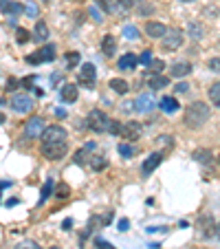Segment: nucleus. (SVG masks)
<instances>
[{
  "label": "nucleus",
  "mask_w": 220,
  "mask_h": 249,
  "mask_svg": "<svg viewBox=\"0 0 220 249\" xmlns=\"http://www.w3.org/2000/svg\"><path fill=\"white\" fill-rule=\"evenodd\" d=\"M165 69V62L163 60H152L148 64V75H161V71Z\"/></svg>",
  "instance_id": "c85d7f7f"
},
{
  "label": "nucleus",
  "mask_w": 220,
  "mask_h": 249,
  "mask_svg": "<svg viewBox=\"0 0 220 249\" xmlns=\"http://www.w3.org/2000/svg\"><path fill=\"white\" fill-rule=\"evenodd\" d=\"M9 7H11V0H0V9L5 11V14L9 11Z\"/></svg>",
  "instance_id": "de8ad7c7"
},
{
  "label": "nucleus",
  "mask_w": 220,
  "mask_h": 249,
  "mask_svg": "<svg viewBox=\"0 0 220 249\" xmlns=\"http://www.w3.org/2000/svg\"><path fill=\"white\" fill-rule=\"evenodd\" d=\"M95 249H117V247H113V245L103 238H95Z\"/></svg>",
  "instance_id": "79ce46f5"
},
{
  "label": "nucleus",
  "mask_w": 220,
  "mask_h": 249,
  "mask_svg": "<svg viewBox=\"0 0 220 249\" xmlns=\"http://www.w3.org/2000/svg\"><path fill=\"white\" fill-rule=\"evenodd\" d=\"M207 66H209L211 73H220V55L218 57H211V60L207 62Z\"/></svg>",
  "instance_id": "ea45409f"
},
{
  "label": "nucleus",
  "mask_w": 220,
  "mask_h": 249,
  "mask_svg": "<svg viewBox=\"0 0 220 249\" xmlns=\"http://www.w3.org/2000/svg\"><path fill=\"white\" fill-rule=\"evenodd\" d=\"M121 110L123 113H130V110H135V102H126V104H121Z\"/></svg>",
  "instance_id": "49530a36"
},
{
  "label": "nucleus",
  "mask_w": 220,
  "mask_h": 249,
  "mask_svg": "<svg viewBox=\"0 0 220 249\" xmlns=\"http://www.w3.org/2000/svg\"><path fill=\"white\" fill-rule=\"evenodd\" d=\"M110 89L117 95H126L128 90H130V84H128L126 80H121V77H115V80H110Z\"/></svg>",
  "instance_id": "393cba45"
},
{
  "label": "nucleus",
  "mask_w": 220,
  "mask_h": 249,
  "mask_svg": "<svg viewBox=\"0 0 220 249\" xmlns=\"http://www.w3.org/2000/svg\"><path fill=\"white\" fill-rule=\"evenodd\" d=\"M9 106L16 110V113L24 115V113H31V110L35 108V102H33V97H29L27 93H16L14 97H11Z\"/></svg>",
  "instance_id": "39448f33"
},
{
  "label": "nucleus",
  "mask_w": 220,
  "mask_h": 249,
  "mask_svg": "<svg viewBox=\"0 0 220 249\" xmlns=\"http://www.w3.org/2000/svg\"><path fill=\"white\" fill-rule=\"evenodd\" d=\"M136 64H139V57H136L135 53H123L117 60L119 71H123V73H132V71L136 69Z\"/></svg>",
  "instance_id": "dca6fc26"
},
{
  "label": "nucleus",
  "mask_w": 220,
  "mask_h": 249,
  "mask_svg": "<svg viewBox=\"0 0 220 249\" xmlns=\"http://www.w3.org/2000/svg\"><path fill=\"white\" fill-rule=\"evenodd\" d=\"M152 60H154V55H152V49H145V51H141V55H139V64L148 66Z\"/></svg>",
  "instance_id": "f704fd0d"
},
{
  "label": "nucleus",
  "mask_w": 220,
  "mask_h": 249,
  "mask_svg": "<svg viewBox=\"0 0 220 249\" xmlns=\"http://www.w3.org/2000/svg\"><path fill=\"white\" fill-rule=\"evenodd\" d=\"M148 86H150L152 90H163V89H168V86H169V77H165V75H150Z\"/></svg>",
  "instance_id": "5701e85b"
},
{
  "label": "nucleus",
  "mask_w": 220,
  "mask_h": 249,
  "mask_svg": "<svg viewBox=\"0 0 220 249\" xmlns=\"http://www.w3.org/2000/svg\"><path fill=\"white\" fill-rule=\"evenodd\" d=\"M141 0H115V9H119L121 14H128L130 9H135V7H139Z\"/></svg>",
  "instance_id": "bb28decb"
},
{
  "label": "nucleus",
  "mask_w": 220,
  "mask_h": 249,
  "mask_svg": "<svg viewBox=\"0 0 220 249\" xmlns=\"http://www.w3.org/2000/svg\"><path fill=\"white\" fill-rule=\"evenodd\" d=\"M77 64H80V53H77V51H68V53H66V66H68V69H75Z\"/></svg>",
  "instance_id": "7c9ffc66"
},
{
  "label": "nucleus",
  "mask_w": 220,
  "mask_h": 249,
  "mask_svg": "<svg viewBox=\"0 0 220 249\" xmlns=\"http://www.w3.org/2000/svg\"><path fill=\"white\" fill-rule=\"evenodd\" d=\"M123 36H126L128 40H139L141 38V36H139V29L132 27V24H126V27H123Z\"/></svg>",
  "instance_id": "473e14b6"
},
{
  "label": "nucleus",
  "mask_w": 220,
  "mask_h": 249,
  "mask_svg": "<svg viewBox=\"0 0 220 249\" xmlns=\"http://www.w3.org/2000/svg\"><path fill=\"white\" fill-rule=\"evenodd\" d=\"M53 60H55V47H53V44H44L42 49H38L33 55L27 57V62L33 64V66L42 64V62H53Z\"/></svg>",
  "instance_id": "9d476101"
},
{
  "label": "nucleus",
  "mask_w": 220,
  "mask_h": 249,
  "mask_svg": "<svg viewBox=\"0 0 220 249\" xmlns=\"http://www.w3.org/2000/svg\"><path fill=\"white\" fill-rule=\"evenodd\" d=\"M77 95H80V89H77L75 84H64L60 89V97H62V102H66V104L77 102Z\"/></svg>",
  "instance_id": "6ab92c4d"
},
{
  "label": "nucleus",
  "mask_w": 220,
  "mask_h": 249,
  "mask_svg": "<svg viewBox=\"0 0 220 249\" xmlns=\"http://www.w3.org/2000/svg\"><path fill=\"white\" fill-rule=\"evenodd\" d=\"M209 102L220 108V82H216V84L209 86Z\"/></svg>",
  "instance_id": "cd10ccee"
},
{
  "label": "nucleus",
  "mask_w": 220,
  "mask_h": 249,
  "mask_svg": "<svg viewBox=\"0 0 220 249\" xmlns=\"http://www.w3.org/2000/svg\"><path fill=\"white\" fill-rule=\"evenodd\" d=\"M51 194H53V181L49 179V181H47V185L42 188V196H40V203H44L49 196H51Z\"/></svg>",
  "instance_id": "c9c22d12"
},
{
  "label": "nucleus",
  "mask_w": 220,
  "mask_h": 249,
  "mask_svg": "<svg viewBox=\"0 0 220 249\" xmlns=\"http://www.w3.org/2000/svg\"><path fill=\"white\" fill-rule=\"evenodd\" d=\"M141 135H143V126H141L139 122L130 119V122L121 124V130H119V137H121L123 141H136V139H141Z\"/></svg>",
  "instance_id": "0eeeda50"
},
{
  "label": "nucleus",
  "mask_w": 220,
  "mask_h": 249,
  "mask_svg": "<svg viewBox=\"0 0 220 249\" xmlns=\"http://www.w3.org/2000/svg\"><path fill=\"white\" fill-rule=\"evenodd\" d=\"M159 106H161V110H163V113H168V115H174L178 108H181V104H178L176 97H163L159 102Z\"/></svg>",
  "instance_id": "412c9836"
},
{
  "label": "nucleus",
  "mask_w": 220,
  "mask_h": 249,
  "mask_svg": "<svg viewBox=\"0 0 220 249\" xmlns=\"http://www.w3.org/2000/svg\"><path fill=\"white\" fill-rule=\"evenodd\" d=\"M192 73V64L189 62H174L169 66V77H187Z\"/></svg>",
  "instance_id": "a211bd4d"
},
{
  "label": "nucleus",
  "mask_w": 220,
  "mask_h": 249,
  "mask_svg": "<svg viewBox=\"0 0 220 249\" xmlns=\"http://www.w3.org/2000/svg\"><path fill=\"white\" fill-rule=\"evenodd\" d=\"M0 106H5V99H0Z\"/></svg>",
  "instance_id": "864d4df0"
},
{
  "label": "nucleus",
  "mask_w": 220,
  "mask_h": 249,
  "mask_svg": "<svg viewBox=\"0 0 220 249\" xmlns=\"http://www.w3.org/2000/svg\"><path fill=\"white\" fill-rule=\"evenodd\" d=\"M16 86H18V82H16V80H9V82H7V90H16Z\"/></svg>",
  "instance_id": "09e8293b"
},
{
  "label": "nucleus",
  "mask_w": 220,
  "mask_h": 249,
  "mask_svg": "<svg viewBox=\"0 0 220 249\" xmlns=\"http://www.w3.org/2000/svg\"><path fill=\"white\" fill-rule=\"evenodd\" d=\"M110 124H113V119L108 117L102 108H93L88 113V117H86V126H88V130L97 132V135H103V132L110 130Z\"/></svg>",
  "instance_id": "f03ea898"
},
{
  "label": "nucleus",
  "mask_w": 220,
  "mask_h": 249,
  "mask_svg": "<svg viewBox=\"0 0 220 249\" xmlns=\"http://www.w3.org/2000/svg\"><path fill=\"white\" fill-rule=\"evenodd\" d=\"M24 11H27V14L31 16V18H35V16H38V7L33 5V2H27V7H24Z\"/></svg>",
  "instance_id": "37998d69"
},
{
  "label": "nucleus",
  "mask_w": 220,
  "mask_h": 249,
  "mask_svg": "<svg viewBox=\"0 0 220 249\" xmlns=\"http://www.w3.org/2000/svg\"><path fill=\"white\" fill-rule=\"evenodd\" d=\"M68 194H70L68 185H57V190H55V196L57 198H68Z\"/></svg>",
  "instance_id": "a19ab883"
},
{
  "label": "nucleus",
  "mask_w": 220,
  "mask_h": 249,
  "mask_svg": "<svg viewBox=\"0 0 220 249\" xmlns=\"http://www.w3.org/2000/svg\"><path fill=\"white\" fill-rule=\"evenodd\" d=\"M0 124H5V115L0 113Z\"/></svg>",
  "instance_id": "603ef678"
},
{
  "label": "nucleus",
  "mask_w": 220,
  "mask_h": 249,
  "mask_svg": "<svg viewBox=\"0 0 220 249\" xmlns=\"http://www.w3.org/2000/svg\"><path fill=\"white\" fill-rule=\"evenodd\" d=\"M218 163H220V157H218Z\"/></svg>",
  "instance_id": "bf43d9fd"
},
{
  "label": "nucleus",
  "mask_w": 220,
  "mask_h": 249,
  "mask_svg": "<svg viewBox=\"0 0 220 249\" xmlns=\"http://www.w3.org/2000/svg\"><path fill=\"white\" fill-rule=\"evenodd\" d=\"M68 152V141H60V143H42V155L49 161H60Z\"/></svg>",
  "instance_id": "20e7f679"
},
{
  "label": "nucleus",
  "mask_w": 220,
  "mask_h": 249,
  "mask_svg": "<svg viewBox=\"0 0 220 249\" xmlns=\"http://www.w3.org/2000/svg\"><path fill=\"white\" fill-rule=\"evenodd\" d=\"M154 108H156V102L152 99V95H150V93H141L139 97L135 99V110H136V113H141V115H150Z\"/></svg>",
  "instance_id": "f8f14e48"
},
{
  "label": "nucleus",
  "mask_w": 220,
  "mask_h": 249,
  "mask_svg": "<svg viewBox=\"0 0 220 249\" xmlns=\"http://www.w3.org/2000/svg\"><path fill=\"white\" fill-rule=\"evenodd\" d=\"M128 227H130V221H128V218H121V221H119V231H126Z\"/></svg>",
  "instance_id": "a18cd8bd"
},
{
  "label": "nucleus",
  "mask_w": 220,
  "mask_h": 249,
  "mask_svg": "<svg viewBox=\"0 0 220 249\" xmlns=\"http://www.w3.org/2000/svg\"><path fill=\"white\" fill-rule=\"evenodd\" d=\"M44 117H38V115H33L27 124H24V137L27 139H40L44 132Z\"/></svg>",
  "instance_id": "6e6552de"
},
{
  "label": "nucleus",
  "mask_w": 220,
  "mask_h": 249,
  "mask_svg": "<svg viewBox=\"0 0 220 249\" xmlns=\"http://www.w3.org/2000/svg\"><path fill=\"white\" fill-rule=\"evenodd\" d=\"M9 185H11V181H0V190H2V188H9Z\"/></svg>",
  "instance_id": "8fccbe9b"
},
{
  "label": "nucleus",
  "mask_w": 220,
  "mask_h": 249,
  "mask_svg": "<svg viewBox=\"0 0 220 249\" xmlns=\"http://www.w3.org/2000/svg\"><path fill=\"white\" fill-rule=\"evenodd\" d=\"M51 249H62V247H51Z\"/></svg>",
  "instance_id": "13d9d810"
},
{
  "label": "nucleus",
  "mask_w": 220,
  "mask_h": 249,
  "mask_svg": "<svg viewBox=\"0 0 220 249\" xmlns=\"http://www.w3.org/2000/svg\"><path fill=\"white\" fill-rule=\"evenodd\" d=\"M16 40H18V44H24V42H29V40H31V33H29L27 29L18 27V29H16Z\"/></svg>",
  "instance_id": "2f4dec72"
},
{
  "label": "nucleus",
  "mask_w": 220,
  "mask_h": 249,
  "mask_svg": "<svg viewBox=\"0 0 220 249\" xmlns=\"http://www.w3.org/2000/svg\"><path fill=\"white\" fill-rule=\"evenodd\" d=\"M88 14H90V18H93L97 24H99V22H103V16H106L102 9H97V5H93V7H90V9H88Z\"/></svg>",
  "instance_id": "72a5a7b5"
},
{
  "label": "nucleus",
  "mask_w": 220,
  "mask_h": 249,
  "mask_svg": "<svg viewBox=\"0 0 220 249\" xmlns=\"http://www.w3.org/2000/svg\"><path fill=\"white\" fill-rule=\"evenodd\" d=\"M156 143H159V146H168V148H172V146H174V137H172V135H161L159 139H156Z\"/></svg>",
  "instance_id": "e433bc0d"
},
{
  "label": "nucleus",
  "mask_w": 220,
  "mask_h": 249,
  "mask_svg": "<svg viewBox=\"0 0 220 249\" xmlns=\"http://www.w3.org/2000/svg\"><path fill=\"white\" fill-rule=\"evenodd\" d=\"M143 29H145V33H148L152 40H161L165 33H168V27H165L163 22H156V20H148Z\"/></svg>",
  "instance_id": "2eb2a0df"
},
{
  "label": "nucleus",
  "mask_w": 220,
  "mask_h": 249,
  "mask_svg": "<svg viewBox=\"0 0 220 249\" xmlns=\"http://www.w3.org/2000/svg\"><path fill=\"white\" fill-rule=\"evenodd\" d=\"M196 225H198V231H201L203 238H211V236H216V231H218V225H216V221L209 216V214L198 218Z\"/></svg>",
  "instance_id": "ddd939ff"
},
{
  "label": "nucleus",
  "mask_w": 220,
  "mask_h": 249,
  "mask_svg": "<svg viewBox=\"0 0 220 249\" xmlns=\"http://www.w3.org/2000/svg\"><path fill=\"white\" fill-rule=\"evenodd\" d=\"M40 139H42V143H60V141L68 139V132L62 126H47Z\"/></svg>",
  "instance_id": "1a4fd4ad"
},
{
  "label": "nucleus",
  "mask_w": 220,
  "mask_h": 249,
  "mask_svg": "<svg viewBox=\"0 0 220 249\" xmlns=\"http://www.w3.org/2000/svg\"><path fill=\"white\" fill-rule=\"evenodd\" d=\"M187 36L192 40H201L203 36H205V29H203L201 22H196V20H192V22L187 24Z\"/></svg>",
  "instance_id": "b1692460"
},
{
  "label": "nucleus",
  "mask_w": 220,
  "mask_h": 249,
  "mask_svg": "<svg viewBox=\"0 0 220 249\" xmlns=\"http://www.w3.org/2000/svg\"><path fill=\"white\" fill-rule=\"evenodd\" d=\"M70 225H73V221H70V218H66V221H64V230H68Z\"/></svg>",
  "instance_id": "3c124183"
},
{
  "label": "nucleus",
  "mask_w": 220,
  "mask_h": 249,
  "mask_svg": "<svg viewBox=\"0 0 220 249\" xmlns=\"http://www.w3.org/2000/svg\"><path fill=\"white\" fill-rule=\"evenodd\" d=\"M183 40H185V33L181 29H168V33L161 38V47L165 51H176L183 47Z\"/></svg>",
  "instance_id": "7ed1b4c3"
},
{
  "label": "nucleus",
  "mask_w": 220,
  "mask_h": 249,
  "mask_svg": "<svg viewBox=\"0 0 220 249\" xmlns=\"http://www.w3.org/2000/svg\"><path fill=\"white\" fill-rule=\"evenodd\" d=\"M95 80H97V69H95V64H90V62L82 64L80 73H77V84L84 86V89H93Z\"/></svg>",
  "instance_id": "423d86ee"
},
{
  "label": "nucleus",
  "mask_w": 220,
  "mask_h": 249,
  "mask_svg": "<svg viewBox=\"0 0 220 249\" xmlns=\"http://www.w3.org/2000/svg\"><path fill=\"white\" fill-rule=\"evenodd\" d=\"M209 117H211L209 104H205V102H192L187 108H185L183 124H185V128H189V130H198V128H203L207 122H209Z\"/></svg>",
  "instance_id": "f257e3e1"
},
{
  "label": "nucleus",
  "mask_w": 220,
  "mask_h": 249,
  "mask_svg": "<svg viewBox=\"0 0 220 249\" xmlns=\"http://www.w3.org/2000/svg\"><path fill=\"white\" fill-rule=\"evenodd\" d=\"M194 159L198 161V163H203V165H209L211 163V159H214V155H211L207 148H198V150H194Z\"/></svg>",
  "instance_id": "a878e982"
},
{
  "label": "nucleus",
  "mask_w": 220,
  "mask_h": 249,
  "mask_svg": "<svg viewBox=\"0 0 220 249\" xmlns=\"http://www.w3.org/2000/svg\"><path fill=\"white\" fill-rule=\"evenodd\" d=\"M181 2H194V0H181Z\"/></svg>",
  "instance_id": "5fc2aeb1"
},
{
  "label": "nucleus",
  "mask_w": 220,
  "mask_h": 249,
  "mask_svg": "<svg viewBox=\"0 0 220 249\" xmlns=\"http://www.w3.org/2000/svg\"><path fill=\"white\" fill-rule=\"evenodd\" d=\"M97 5L102 7L103 14H113L115 11V5H110V0H97Z\"/></svg>",
  "instance_id": "58836bf2"
},
{
  "label": "nucleus",
  "mask_w": 220,
  "mask_h": 249,
  "mask_svg": "<svg viewBox=\"0 0 220 249\" xmlns=\"http://www.w3.org/2000/svg\"><path fill=\"white\" fill-rule=\"evenodd\" d=\"M90 168H93L95 172H102V170L108 168V161L103 159V157H97V155H95L93 159H90Z\"/></svg>",
  "instance_id": "c756f323"
},
{
  "label": "nucleus",
  "mask_w": 220,
  "mask_h": 249,
  "mask_svg": "<svg viewBox=\"0 0 220 249\" xmlns=\"http://www.w3.org/2000/svg\"><path fill=\"white\" fill-rule=\"evenodd\" d=\"M161 163H163V152H152V155L143 161V165H141V174H143V177H150Z\"/></svg>",
  "instance_id": "4468645a"
},
{
  "label": "nucleus",
  "mask_w": 220,
  "mask_h": 249,
  "mask_svg": "<svg viewBox=\"0 0 220 249\" xmlns=\"http://www.w3.org/2000/svg\"><path fill=\"white\" fill-rule=\"evenodd\" d=\"M216 234H218V238H220V225H218V231H216Z\"/></svg>",
  "instance_id": "6e6d98bb"
},
{
  "label": "nucleus",
  "mask_w": 220,
  "mask_h": 249,
  "mask_svg": "<svg viewBox=\"0 0 220 249\" xmlns=\"http://www.w3.org/2000/svg\"><path fill=\"white\" fill-rule=\"evenodd\" d=\"M117 150H119V155H121L123 159H132V157L139 152V148H136L132 141H121V143L117 146Z\"/></svg>",
  "instance_id": "4be33fe9"
},
{
  "label": "nucleus",
  "mask_w": 220,
  "mask_h": 249,
  "mask_svg": "<svg viewBox=\"0 0 220 249\" xmlns=\"http://www.w3.org/2000/svg\"><path fill=\"white\" fill-rule=\"evenodd\" d=\"M102 53L106 57H115V53H117V40H115L113 33H106L102 38Z\"/></svg>",
  "instance_id": "f3484780"
},
{
  "label": "nucleus",
  "mask_w": 220,
  "mask_h": 249,
  "mask_svg": "<svg viewBox=\"0 0 220 249\" xmlns=\"http://www.w3.org/2000/svg\"><path fill=\"white\" fill-rule=\"evenodd\" d=\"M31 40H33V42H38V44H44L49 40V27L42 22V20H38V22H35V29H33Z\"/></svg>",
  "instance_id": "aec40b11"
},
{
  "label": "nucleus",
  "mask_w": 220,
  "mask_h": 249,
  "mask_svg": "<svg viewBox=\"0 0 220 249\" xmlns=\"http://www.w3.org/2000/svg\"><path fill=\"white\" fill-rule=\"evenodd\" d=\"M73 2H84V0H73Z\"/></svg>",
  "instance_id": "4d7b16f0"
},
{
  "label": "nucleus",
  "mask_w": 220,
  "mask_h": 249,
  "mask_svg": "<svg viewBox=\"0 0 220 249\" xmlns=\"http://www.w3.org/2000/svg\"><path fill=\"white\" fill-rule=\"evenodd\" d=\"M16 249H42L38 243H33V240H22V243L16 245Z\"/></svg>",
  "instance_id": "4c0bfd02"
},
{
  "label": "nucleus",
  "mask_w": 220,
  "mask_h": 249,
  "mask_svg": "<svg viewBox=\"0 0 220 249\" xmlns=\"http://www.w3.org/2000/svg\"><path fill=\"white\" fill-rule=\"evenodd\" d=\"M95 155H97V143L88 141V143H84V146L73 155V161H75L77 165H86V163H90V159H93Z\"/></svg>",
  "instance_id": "9b49d317"
},
{
  "label": "nucleus",
  "mask_w": 220,
  "mask_h": 249,
  "mask_svg": "<svg viewBox=\"0 0 220 249\" xmlns=\"http://www.w3.org/2000/svg\"><path fill=\"white\" fill-rule=\"evenodd\" d=\"M174 90H176V93H189V84L187 82H181V84L174 86Z\"/></svg>",
  "instance_id": "c03bdc74"
}]
</instances>
